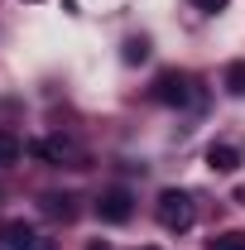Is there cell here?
Instances as JSON below:
<instances>
[{
    "mask_svg": "<svg viewBox=\"0 0 245 250\" xmlns=\"http://www.w3.org/2000/svg\"><path fill=\"white\" fill-rule=\"evenodd\" d=\"M154 212H159V226H163V231H187V226L197 221V207H192V197H187L183 188H163Z\"/></svg>",
    "mask_w": 245,
    "mask_h": 250,
    "instance_id": "obj_1",
    "label": "cell"
},
{
    "mask_svg": "<svg viewBox=\"0 0 245 250\" xmlns=\"http://www.w3.org/2000/svg\"><path fill=\"white\" fill-rule=\"evenodd\" d=\"M96 217L106 221V226H125V221L135 217V197H130V188H106V192L96 197Z\"/></svg>",
    "mask_w": 245,
    "mask_h": 250,
    "instance_id": "obj_2",
    "label": "cell"
},
{
    "mask_svg": "<svg viewBox=\"0 0 245 250\" xmlns=\"http://www.w3.org/2000/svg\"><path fill=\"white\" fill-rule=\"evenodd\" d=\"M149 96L159 106H187V101H192V77H187V72H159Z\"/></svg>",
    "mask_w": 245,
    "mask_h": 250,
    "instance_id": "obj_3",
    "label": "cell"
},
{
    "mask_svg": "<svg viewBox=\"0 0 245 250\" xmlns=\"http://www.w3.org/2000/svg\"><path fill=\"white\" fill-rule=\"evenodd\" d=\"M207 168H212V173H236V168H241V145L216 140L212 149H207Z\"/></svg>",
    "mask_w": 245,
    "mask_h": 250,
    "instance_id": "obj_4",
    "label": "cell"
},
{
    "mask_svg": "<svg viewBox=\"0 0 245 250\" xmlns=\"http://www.w3.org/2000/svg\"><path fill=\"white\" fill-rule=\"evenodd\" d=\"M0 241H5V250H39V236H34L29 221H5Z\"/></svg>",
    "mask_w": 245,
    "mask_h": 250,
    "instance_id": "obj_5",
    "label": "cell"
},
{
    "mask_svg": "<svg viewBox=\"0 0 245 250\" xmlns=\"http://www.w3.org/2000/svg\"><path fill=\"white\" fill-rule=\"evenodd\" d=\"M29 154L53 159V164H67V159H72V140H62V135H53V140H34V145H29Z\"/></svg>",
    "mask_w": 245,
    "mask_h": 250,
    "instance_id": "obj_6",
    "label": "cell"
},
{
    "mask_svg": "<svg viewBox=\"0 0 245 250\" xmlns=\"http://www.w3.org/2000/svg\"><path fill=\"white\" fill-rule=\"evenodd\" d=\"M20 154H24V140H20L15 130H0V168H10Z\"/></svg>",
    "mask_w": 245,
    "mask_h": 250,
    "instance_id": "obj_7",
    "label": "cell"
},
{
    "mask_svg": "<svg viewBox=\"0 0 245 250\" xmlns=\"http://www.w3.org/2000/svg\"><path fill=\"white\" fill-rule=\"evenodd\" d=\"M121 58L130 62V67H135V62H144V58H149V39H144V34H135V39H125Z\"/></svg>",
    "mask_w": 245,
    "mask_h": 250,
    "instance_id": "obj_8",
    "label": "cell"
},
{
    "mask_svg": "<svg viewBox=\"0 0 245 250\" xmlns=\"http://www.w3.org/2000/svg\"><path fill=\"white\" fill-rule=\"evenodd\" d=\"M226 92L245 96V62H231V67H226Z\"/></svg>",
    "mask_w": 245,
    "mask_h": 250,
    "instance_id": "obj_9",
    "label": "cell"
},
{
    "mask_svg": "<svg viewBox=\"0 0 245 250\" xmlns=\"http://www.w3.org/2000/svg\"><path fill=\"white\" fill-rule=\"evenodd\" d=\"M207 250H245V236H241V231H221Z\"/></svg>",
    "mask_w": 245,
    "mask_h": 250,
    "instance_id": "obj_10",
    "label": "cell"
},
{
    "mask_svg": "<svg viewBox=\"0 0 245 250\" xmlns=\"http://www.w3.org/2000/svg\"><path fill=\"white\" fill-rule=\"evenodd\" d=\"M43 212H48V217H72V197H43Z\"/></svg>",
    "mask_w": 245,
    "mask_h": 250,
    "instance_id": "obj_11",
    "label": "cell"
},
{
    "mask_svg": "<svg viewBox=\"0 0 245 250\" xmlns=\"http://www.w3.org/2000/svg\"><path fill=\"white\" fill-rule=\"evenodd\" d=\"M187 5H197L202 15H221V10H226V0H187Z\"/></svg>",
    "mask_w": 245,
    "mask_h": 250,
    "instance_id": "obj_12",
    "label": "cell"
},
{
    "mask_svg": "<svg viewBox=\"0 0 245 250\" xmlns=\"http://www.w3.org/2000/svg\"><path fill=\"white\" fill-rule=\"evenodd\" d=\"M87 250H111V246H106V241H92V246H87Z\"/></svg>",
    "mask_w": 245,
    "mask_h": 250,
    "instance_id": "obj_13",
    "label": "cell"
},
{
    "mask_svg": "<svg viewBox=\"0 0 245 250\" xmlns=\"http://www.w3.org/2000/svg\"><path fill=\"white\" fill-rule=\"evenodd\" d=\"M29 5H34V0H29Z\"/></svg>",
    "mask_w": 245,
    "mask_h": 250,
    "instance_id": "obj_14",
    "label": "cell"
},
{
    "mask_svg": "<svg viewBox=\"0 0 245 250\" xmlns=\"http://www.w3.org/2000/svg\"><path fill=\"white\" fill-rule=\"evenodd\" d=\"M149 250H154V246H149Z\"/></svg>",
    "mask_w": 245,
    "mask_h": 250,
    "instance_id": "obj_15",
    "label": "cell"
}]
</instances>
